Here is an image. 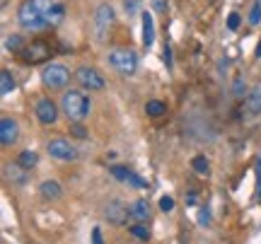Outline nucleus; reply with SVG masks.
<instances>
[{
    "label": "nucleus",
    "mask_w": 261,
    "mask_h": 244,
    "mask_svg": "<svg viewBox=\"0 0 261 244\" xmlns=\"http://www.w3.org/2000/svg\"><path fill=\"white\" fill-rule=\"evenodd\" d=\"M191 167H194L196 174H208L211 172V165H208V157L203 155H196L194 160H191Z\"/></svg>",
    "instance_id": "5701e85b"
},
{
    "label": "nucleus",
    "mask_w": 261,
    "mask_h": 244,
    "mask_svg": "<svg viewBox=\"0 0 261 244\" xmlns=\"http://www.w3.org/2000/svg\"><path fill=\"white\" fill-rule=\"evenodd\" d=\"M165 112H167V106H165V102H160V99H150V102L145 104V114H148V116H152V119L162 116Z\"/></svg>",
    "instance_id": "412c9836"
},
{
    "label": "nucleus",
    "mask_w": 261,
    "mask_h": 244,
    "mask_svg": "<svg viewBox=\"0 0 261 244\" xmlns=\"http://www.w3.org/2000/svg\"><path fill=\"white\" fill-rule=\"evenodd\" d=\"M104 215H107V220L112 225H123L128 220V208H126V203H123L121 198H112L109 206L104 208Z\"/></svg>",
    "instance_id": "9b49d317"
},
{
    "label": "nucleus",
    "mask_w": 261,
    "mask_h": 244,
    "mask_svg": "<svg viewBox=\"0 0 261 244\" xmlns=\"http://www.w3.org/2000/svg\"><path fill=\"white\" fill-rule=\"evenodd\" d=\"M152 8L158 10V12H165L167 10V0H152Z\"/></svg>",
    "instance_id": "2f4dec72"
},
{
    "label": "nucleus",
    "mask_w": 261,
    "mask_h": 244,
    "mask_svg": "<svg viewBox=\"0 0 261 244\" xmlns=\"http://www.w3.org/2000/svg\"><path fill=\"white\" fill-rule=\"evenodd\" d=\"M75 80H77V85L83 87V90H92V92H99V90H104V75L97 70V68L92 66H80L77 70H75Z\"/></svg>",
    "instance_id": "39448f33"
},
{
    "label": "nucleus",
    "mask_w": 261,
    "mask_h": 244,
    "mask_svg": "<svg viewBox=\"0 0 261 244\" xmlns=\"http://www.w3.org/2000/svg\"><path fill=\"white\" fill-rule=\"evenodd\" d=\"M48 155L58 162H73L77 157V148L73 145V141H65V138H54V141H48L46 145Z\"/></svg>",
    "instance_id": "0eeeda50"
},
{
    "label": "nucleus",
    "mask_w": 261,
    "mask_h": 244,
    "mask_svg": "<svg viewBox=\"0 0 261 244\" xmlns=\"http://www.w3.org/2000/svg\"><path fill=\"white\" fill-rule=\"evenodd\" d=\"M39 191H41V196L48 198V201H56V198L63 196V188H61V184H58L56 179H46V181H41Z\"/></svg>",
    "instance_id": "dca6fc26"
},
{
    "label": "nucleus",
    "mask_w": 261,
    "mask_h": 244,
    "mask_svg": "<svg viewBox=\"0 0 261 244\" xmlns=\"http://www.w3.org/2000/svg\"><path fill=\"white\" fill-rule=\"evenodd\" d=\"M128 232L133 237H138L140 242H148L150 239V230H148V225H140V223H133V225L128 227Z\"/></svg>",
    "instance_id": "b1692460"
},
{
    "label": "nucleus",
    "mask_w": 261,
    "mask_h": 244,
    "mask_svg": "<svg viewBox=\"0 0 261 244\" xmlns=\"http://www.w3.org/2000/svg\"><path fill=\"white\" fill-rule=\"evenodd\" d=\"M187 203L189 206H196V203H198V194H196V191H189L187 194Z\"/></svg>",
    "instance_id": "72a5a7b5"
},
{
    "label": "nucleus",
    "mask_w": 261,
    "mask_h": 244,
    "mask_svg": "<svg viewBox=\"0 0 261 244\" xmlns=\"http://www.w3.org/2000/svg\"><path fill=\"white\" fill-rule=\"evenodd\" d=\"M198 223H201L203 227L211 225V210H208V208H201V213H198Z\"/></svg>",
    "instance_id": "c85d7f7f"
},
{
    "label": "nucleus",
    "mask_w": 261,
    "mask_h": 244,
    "mask_svg": "<svg viewBox=\"0 0 261 244\" xmlns=\"http://www.w3.org/2000/svg\"><path fill=\"white\" fill-rule=\"evenodd\" d=\"M37 3V8L41 10V15H44V19H46L48 29L56 27V24H61L65 17V5L61 3V0H34Z\"/></svg>",
    "instance_id": "423d86ee"
},
{
    "label": "nucleus",
    "mask_w": 261,
    "mask_h": 244,
    "mask_svg": "<svg viewBox=\"0 0 261 244\" xmlns=\"http://www.w3.org/2000/svg\"><path fill=\"white\" fill-rule=\"evenodd\" d=\"M61 112L65 114L68 121H83L90 114V99L80 90H68L61 97Z\"/></svg>",
    "instance_id": "f257e3e1"
},
{
    "label": "nucleus",
    "mask_w": 261,
    "mask_h": 244,
    "mask_svg": "<svg viewBox=\"0 0 261 244\" xmlns=\"http://www.w3.org/2000/svg\"><path fill=\"white\" fill-rule=\"evenodd\" d=\"M140 17H143V44H145V48H150L152 46V41H155V24H152V15L145 10Z\"/></svg>",
    "instance_id": "f3484780"
},
{
    "label": "nucleus",
    "mask_w": 261,
    "mask_h": 244,
    "mask_svg": "<svg viewBox=\"0 0 261 244\" xmlns=\"http://www.w3.org/2000/svg\"><path fill=\"white\" fill-rule=\"evenodd\" d=\"M244 80L242 77H237V80H234V87H232V92H234V97H242V92H244Z\"/></svg>",
    "instance_id": "7c9ffc66"
},
{
    "label": "nucleus",
    "mask_w": 261,
    "mask_h": 244,
    "mask_svg": "<svg viewBox=\"0 0 261 244\" xmlns=\"http://www.w3.org/2000/svg\"><path fill=\"white\" fill-rule=\"evenodd\" d=\"M254 56L261 58V41H259V46H256V51H254Z\"/></svg>",
    "instance_id": "f704fd0d"
},
{
    "label": "nucleus",
    "mask_w": 261,
    "mask_h": 244,
    "mask_svg": "<svg viewBox=\"0 0 261 244\" xmlns=\"http://www.w3.org/2000/svg\"><path fill=\"white\" fill-rule=\"evenodd\" d=\"M17 165L19 167H24L29 172V169H34L39 165V155L34 150H24V152H19V157H17Z\"/></svg>",
    "instance_id": "6ab92c4d"
},
{
    "label": "nucleus",
    "mask_w": 261,
    "mask_h": 244,
    "mask_svg": "<svg viewBox=\"0 0 261 244\" xmlns=\"http://www.w3.org/2000/svg\"><path fill=\"white\" fill-rule=\"evenodd\" d=\"M19 138V126L15 119H10V116H3L0 119V145L3 148H10V145H15Z\"/></svg>",
    "instance_id": "9d476101"
},
{
    "label": "nucleus",
    "mask_w": 261,
    "mask_h": 244,
    "mask_svg": "<svg viewBox=\"0 0 261 244\" xmlns=\"http://www.w3.org/2000/svg\"><path fill=\"white\" fill-rule=\"evenodd\" d=\"M48 56H51V46L46 41H34L22 51V58L27 63H44V61H48Z\"/></svg>",
    "instance_id": "f8f14e48"
},
{
    "label": "nucleus",
    "mask_w": 261,
    "mask_h": 244,
    "mask_svg": "<svg viewBox=\"0 0 261 244\" xmlns=\"http://www.w3.org/2000/svg\"><path fill=\"white\" fill-rule=\"evenodd\" d=\"M15 90V77L10 70H3L0 73V94H10Z\"/></svg>",
    "instance_id": "4be33fe9"
},
{
    "label": "nucleus",
    "mask_w": 261,
    "mask_h": 244,
    "mask_svg": "<svg viewBox=\"0 0 261 244\" xmlns=\"http://www.w3.org/2000/svg\"><path fill=\"white\" fill-rule=\"evenodd\" d=\"M112 22H114V8L109 3H102L99 8L94 10V37L99 39H107L109 29H112Z\"/></svg>",
    "instance_id": "6e6552de"
},
{
    "label": "nucleus",
    "mask_w": 261,
    "mask_h": 244,
    "mask_svg": "<svg viewBox=\"0 0 261 244\" xmlns=\"http://www.w3.org/2000/svg\"><path fill=\"white\" fill-rule=\"evenodd\" d=\"M17 19H19V24L24 29H29V32L48 29L46 19H44V15H41V10L37 8L34 0H24V3H22V8H19V12H17Z\"/></svg>",
    "instance_id": "7ed1b4c3"
},
{
    "label": "nucleus",
    "mask_w": 261,
    "mask_h": 244,
    "mask_svg": "<svg viewBox=\"0 0 261 244\" xmlns=\"http://www.w3.org/2000/svg\"><path fill=\"white\" fill-rule=\"evenodd\" d=\"M3 177H5V181H15V184H27V169L19 167L17 162H8L5 165V169H3Z\"/></svg>",
    "instance_id": "2eb2a0df"
},
{
    "label": "nucleus",
    "mask_w": 261,
    "mask_h": 244,
    "mask_svg": "<svg viewBox=\"0 0 261 244\" xmlns=\"http://www.w3.org/2000/svg\"><path fill=\"white\" fill-rule=\"evenodd\" d=\"M107 61H109V66H112L116 73H121V75H133V73L138 70V56H136V51H130V48H112V51L107 53Z\"/></svg>",
    "instance_id": "f03ea898"
},
{
    "label": "nucleus",
    "mask_w": 261,
    "mask_h": 244,
    "mask_svg": "<svg viewBox=\"0 0 261 244\" xmlns=\"http://www.w3.org/2000/svg\"><path fill=\"white\" fill-rule=\"evenodd\" d=\"M5 51H10V53H17V51H22V46H24V39L19 37V34H10V37H5Z\"/></svg>",
    "instance_id": "aec40b11"
},
{
    "label": "nucleus",
    "mask_w": 261,
    "mask_h": 244,
    "mask_svg": "<svg viewBox=\"0 0 261 244\" xmlns=\"http://www.w3.org/2000/svg\"><path fill=\"white\" fill-rule=\"evenodd\" d=\"M34 114H37V121L41 123V126H54L58 119V106H56V102H51L48 97H41L37 102V106H34Z\"/></svg>",
    "instance_id": "1a4fd4ad"
},
{
    "label": "nucleus",
    "mask_w": 261,
    "mask_h": 244,
    "mask_svg": "<svg viewBox=\"0 0 261 244\" xmlns=\"http://www.w3.org/2000/svg\"><path fill=\"white\" fill-rule=\"evenodd\" d=\"M92 244H104L102 242V230H99V227H94L92 230Z\"/></svg>",
    "instance_id": "473e14b6"
},
{
    "label": "nucleus",
    "mask_w": 261,
    "mask_h": 244,
    "mask_svg": "<svg viewBox=\"0 0 261 244\" xmlns=\"http://www.w3.org/2000/svg\"><path fill=\"white\" fill-rule=\"evenodd\" d=\"M259 22H261V0H256V3H254V8H252V15H249V24L256 27Z\"/></svg>",
    "instance_id": "a878e982"
},
{
    "label": "nucleus",
    "mask_w": 261,
    "mask_h": 244,
    "mask_svg": "<svg viewBox=\"0 0 261 244\" xmlns=\"http://www.w3.org/2000/svg\"><path fill=\"white\" fill-rule=\"evenodd\" d=\"M123 10H126L128 17H133V15H138L140 12V3L138 0H126V3H123Z\"/></svg>",
    "instance_id": "393cba45"
},
{
    "label": "nucleus",
    "mask_w": 261,
    "mask_h": 244,
    "mask_svg": "<svg viewBox=\"0 0 261 244\" xmlns=\"http://www.w3.org/2000/svg\"><path fill=\"white\" fill-rule=\"evenodd\" d=\"M70 133H73L75 138H85V135H87V131H85L80 123H73V126H70Z\"/></svg>",
    "instance_id": "c756f323"
},
{
    "label": "nucleus",
    "mask_w": 261,
    "mask_h": 244,
    "mask_svg": "<svg viewBox=\"0 0 261 244\" xmlns=\"http://www.w3.org/2000/svg\"><path fill=\"white\" fill-rule=\"evenodd\" d=\"M240 22H242V19H240V15H237V12H232V15L227 17V29H230V32L240 29Z\"/></svg>",
    "instance_id": "cd10ccee"
},
{
    "label": "nucleus",
    "mask_w": 261,
    "mask_h": 244,
    "mask_svg": "<svg viewBox=\"0 0 261 244\" xmlns=\"http://www.w3.org/2000/svg\"><path fill=\"white\" fill-rule=\"evenodd\" d=\"M68 83H70V70L63 63H48L41 70V85L46 90H63Z\"/></svg>",
    "instance_id": "20e7f679"
},
{
    "label": "nucleus",
    "mask_w": 261,
    "mask_h": 244,
    "mask_svg": "<svg viewBox=\"0 0 261 244\" xmlns=\"http://www.w3.org/2000/svg\"><path fill=\"white\" fill-rule=\"evenodd\" d=\"M150 215H152V208H150L148 201H143V198H138V201H133L128 206V220H133V223H140V225H145L150 220Z\"/></svg>",
    "instance_id": "4468645a"
},
{
    "label": "nucleus",
    "mask_w": 261,
    "mask_h": 244,
    "mask_svg": "<svg viewBox=\"0 0 261 244\" xmlns=\"http://www.w3.org/2000/svg\"><path fill=\"white\" fill-rule=\"evenodd\" d=\"M160 208H162L165 213L174 210V198H172V196H162V198H160Z\"/></svg>",
    "instance_id": "bb28decb"
},
{
    "label": "nucleus",
    "mask_w": 261,
    "mask_h": 244,
    "mask_svg": "<svg viewBox=\"0 0 261 244\" xmlns=\"http://www.w3.org/2000/svg\"><path fill=\"white\" fill-rule=\"evenodd\" d=\"M247 109L252 114H261V85L252 87V92L247 94Z\"/></svg>",
    "instance_id": "a211bd4d"
},
{
    "label": "nucleus",
    "mask_w": 261,
    "mask_h": 244,
    "mask_svg": "<svg viewBox=\"0 0 261 244\" xmlns=\"http://www.w3.org/2000/svg\"><path fill=\"white\" fill-rule=\"evenodd\" d=\"M109 172H112L114 179H119V181H123V184H130V186L136 188H148V181L145 179H140L136 172H130L128 167H121V165H114V167H109Z\"/></svg>",
    "instance_id": "ddd939ff"
}]
</instances>
